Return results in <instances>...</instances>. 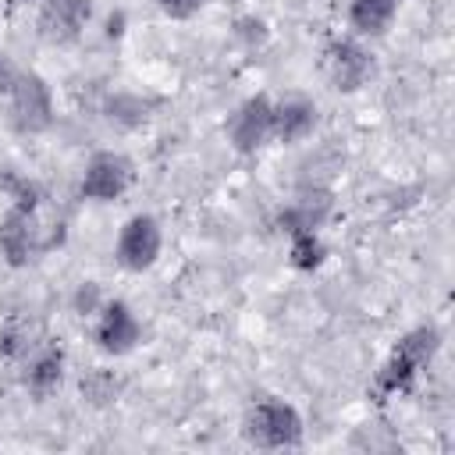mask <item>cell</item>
Returning <instances> with one entry per match:
<instances>
[{
    "label": "cell",
    "mask_w": 455,
    "mask_h": 455,
    "mask_svg": "<svg viewBox=\"0 0 455 455\" xmlns=\"http://www.w3.org/2000/svg\"><path fill=\"white\" fill-rule=\"evenodd\" d=\"M235 39H242L245 46H263V43L270 39V28H267L263 18H256V14H242V18L235 21Z\"/></svg>",
    "instance_id": "44dd1931"
},
{
    "label": "cell",
    "mask_w": 455,
    "mask_h": 455,
    "mask_svg": "<svg viewBox=\"0 0 455 455\" xmlns=\"http://www.w3.org/2000/svg\"><path fill=\"white\" fill-rule=\"evenodd\" d=\"M167 18H174V21H188V18H196L203 7H206V0H153Z\"/></svg>",
    "instance_id": "7402d4cb"
},
{
    "label": "cell",
    "mask_w": 455,
    "mask_h": 455,
    "mask_svg": "<svg viewBox=\"0 0 455 455\" xmlns=\"http://www.w3.org/2000/svg\"><path fill=\"white\" fill-rule=\"evenodd\" d=\"M107 302V295H103V288L96 284V281H82L78 288H75V295H71V309L78 313V316H96L100 313V306Z\"/></svg>",
    "instance_id": "ffe728a7"
},
{
    "label": "cell",
    "mask_w": 455,
    "mask_h": 455,
    "mask_svg": "<svg viewBox=\"0 0 455 455\" xmlns=\"http://www.w3.org/2000/svg\"><path fill=\"white\" fill-rule=\"evenodd\" d=\"M7 121L18 135H43L53 124V92L43 75L28 71L7 96Z\"/></svg>",
    "instance_id": "3957f363"
},
{
    "label": "cell",
    "mask_w": 455,
    "mask_h": 455,
    "mask_svg": "<svg viewBox=\"0 0 455 455\" xmlns=\"http://www.w3.org/2000/svg\"><path fill=\"white\" fill-rule=\"evenodd\" d=\"M92 341L103 355H128L139 341H142V323L135 316V309L121 299H107L100 306V313L92 316Z\"/></svg>",
    "instance_id": "52a82bcc"
},
{
    "label": "cell",
    "mask_w": 455,
    "mask_h": 455,
    "mask_svg": "<svg viewBox=\"0 0 455 455\" xmlns=\"http://www.w3.org/2000/svg\"><path fill=\"white\" fill-rule=\"evenodd\" d=\"M164 252V231H160V220L153 213H132L121 231H117V242H114V259L121 270L128 274H142L149 270Z\"/></svg>",
    "instance_id": "277c9868"
},
{
    "label": "cell",
    "mask_w": 455,
    "mask_h": 455,
    "mask_svg": "<svg viewBox=\"0 0 455 455\" xmlns=\"http://www.w3.org/2000/svg\"><path fill=\"white\" fill-rule=\"evenodd\" d=\"M32 348H36V334H32V327H28L25 320L11 316V320L0 323V359L21 363Z\"/></svg>",
    "instance_id": "ac0fdd59"
},
{
    "label": "cell",
    "mask_w": 455,
    "mask_h": 455,
    "mask_svg": "<svg viewBox=\"0 0 455 455\" xmlns=\"http://www.w3.org/2000/svg\"><path fill=\"white\" fill-rule=\"evenodd\" d=\"M0 188L7 192L11 206H18V210H28V213H36V210H39V199H43V192H39V185H36L32 178H25V174H18V171L4 167V171H0Z\"/></svg>",
    "instance_id": "d6986e66"
},
{
    "label": "cell",
    "mask_w": 455,
    "mask_h": 455,
    "mask_svg": "<svg viewBox=\"0 0 455 455\" xmlns=\"http://www.w3.org/2000/svg\"><path fill=\"white\" fill-rule=\"evenodd\" d=\"M327 259V245L320 238V231H295L288 235V263L302 274H313L320 270Z\"/></svg>",
    "instance_id": "2e32d148"
},
{
    "label": "cell",
    "mask_w": 455,
    "mask_h": 455,
    "mask_svg": "<svg viewBox=\"0 0 455 455\" xmlns=\"http://www.w3.org/2000/svg\"><path fill=\"white\" fill-rule=\"evenodd\" d=\"M437 352H441V331L434 323H423V327H412L409 334H402L398 345L391 348V355L380 363V370L370 384V398L387 402L395 395H409Z\"/></svg>",
    "instance_id": "6da1fadb"
},
{
    "label": "cell",
    "mask_w": 455,
    "mask_h": 455,
    "mask_svg": "<svg viewBox=\"0 0 455 455\" xmlns=\"http://www.w3.org/2000/svg\"><path fill=\"white\" fill-rule=\"evenodd\" d=\"M92 18V0H39L36 28L50 46H68Z\"/></svg>",
    "instance_id": "9c48e42d"
},
{
    "label": "cell",
    "mask_w": 455,
    "mask_h": 455,
    "mask_svg": "<svg viewBox=\"0 0 455 455\" xmlns=\"http://www.w3.org/2000/svg\"><path fill=\"white\" fill-rule=\"evenodd\" d=\"M320 114H316V103L306 100V96H288V100H277L274 103V114H270V139L274 142H302L313 135Z\"/></svg>",
    "instance_id": "8fae6325"
},
{
    "label": "cell",
    "mask_w": 455,
    "mask_h": 455,
    "mask_svg": "<svg viewBox=\"0 0 455 455\" xmlns=\"http://www.w3.org/2000/svg\"><path fill=\"white\" fill-rule=\"evenodd\" d=\"M78 391H82V402L103 409L121 395V377L114 370H107V366H92V370H85L78 377Z\"/></svg>",
    "instance_id": "e0dca14e"
},
{
    "label": "cell",
    "mask_w": 455,
    "mask_h": 455,
    "mask_svg": "<svg viewBox=\"0 0 455 455\" xmlns=\"http://www.w3.org/2000/svg\"><path fill=\"white\" fill-rule=\"evenodd\" d=\"M103 117H107V124L132 132V128H142L149 121V103L135 92H110L103 100Z\"/></svg>",
    "instance_id": "9a60e30c"
},
{
    "label": "cell",
    "mask_w": 455,
    "mask_h": 455,
    "mask_svg": "<svg viewBox=\"0 0 455 455\" xmlns=\"http://www.w3.org/2000/svg\"><path fill=\"white\" fill-rule=\"evenodd\" d=\"M327 213H331V196L309 192V196H299V199H291L288 206H281L277 217H274V228H277L281 235L320 231V224H323Z\"/></svg>",
    "instance_id": "4fadbf2b"
},
{
    "label": "cell",
    "mask_w": 455,
    "mask_h": 455,
    "mask_svg": "<svg viewBox=\"0 0 455 455\" xmlns=\"http://www.w3.org/2000/svg\"><path fill=\"white\" fill-rule=\"evenodd\" d=\"M0 256L7 267L21 270L39 256V228H36V213L11 206L0 217Z\"/></svg>",
    "instance_id": "30bf717a"
},
{
    "label": "cell",
    "mask_w": 455,
    "mask_h": 455,
    "mask_svg": "<svg viewBox=\"0 0 455 455\" xmlns=\"http://www.w3.org/2000/svg\"><path fill=\"white\" fill-rule=\"evenodd\" d=\"M25 4H39V0H25Z\"/></svg>",
    "instance_id": "cb8c5ba5"
},
{
    "label": "cell",
    "mask_w": 455,
    "mask_h": 455,
    "mask_svg": "<svg viewBox=\"0 0 455 455\" xmlns=\"http://www.w3.org/2000/svg\"><path fill=\"white\" fill-rule=\"evenodd\" d=\"M323 71L338 92H359L373 75V53L363 46L359 36L331 39L323 50Z\"/></svg>",
    "instance_id": "8992f818"
},
{
    "label": "cell",
    "mask_w": 455,
    "mask_h": 455,
    "mask_svg": "<svg viewBox=\"0 0 455 455\" xmlns=\"http://www.w3.org/2000/svg\"><path fill=\"white\" fill-rule=\"evenodd\" d=\"M402 0H348V25L359 39H377L391 28Z\"/></svg>",
    "instance_id": "5bb4252c"
},
{
    "label": "cell",
    "mask_w": 455,
    "mask_h": 455,
    "mask_svg": "<svg viewBox=\"0 0 455 455\" xmlns=\"http://www.w3.org/2000/svg\"><path fill=\"white\" fill-rule=\"evenodd\" d=\"M132 178H135V167L124 153L100 149L85 160L78 192H82V199H92V203H114L132 188Z\"/></svg>",
    "instance_id": "5b68a950"
},
{
    "label": "cell",
    "mask_w": 455,
    "mask_h": 455,
    "mask_svg": "<svg viewBox=\"0 0 455 455\" xmlns=\"http://www.w3.org/2000/svg\"><path fill=\"white\" fill-rule=\"evenodd\" d=\"M270 114H274V100L256 92L249 100H242L235 107V114L228 117V142L235 153L252 156L270 142Z\"/></svg>",
    "instance_id": "ba28073f"
},
{
    "label": "cell",
    "mask_w": 455,
    "mask_h": 455,
    "mask_svg": "<svg viewBox=\"0 0 455 455\" xmlns=\"http://www.w3.org/2000/svg\"><path fill=\"white\" fill-rule=\"evenodd\" d=\"M242 434H245L249 444L277 451V448H299L306 427H302V412L291 402L259 398V402L249 405V412L242 419Z\"/></svg>",
    "instance_id": "7a4b0ae2"
},
{
    "label": "cell",
    "mask_w": 455,
    "mask_h": 455,
    "mask_svg": "<svg viewBox=\"0 0 455 455\" xmlns=\"http://www.w3.org/2000/svg\"><path fill=\"white\" fill-rule=\"evenodd\" d=\"M60 380H64V348L60 345H36L25 355V373H21L25 391L36 402H43L60 387Z\"/></svg>",
    "instance_id": "7c38bea8"
},
{
    "label": "cell",
    "mask_w": 455,
    "mask_h": 455,
    "mask_svg": "<svg viewBox=\"0 0 455 455\" xmlns=\"http://www.w3.org/2000/svg\"><path fill=\"white\" fill-rule=\"evenodd\" d=\"M21 75H25V68H21L11 53H0V96H4V100L14 92V85L21 82Z\"/></svg>",
    "instance_id": "603a6c76"
}]
</instances>
